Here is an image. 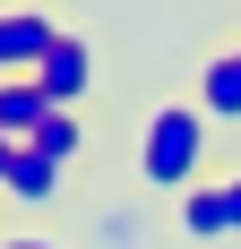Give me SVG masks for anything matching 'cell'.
Masks as SVG:
<instances>
[{
	"instance_id": "cell-1",
	"label": "cell",
	"mask_w": 241,
	"mask_h": 249,
	"mask_svg": "<svg viewBox=\"0 0 241 249\" xmlns=\"http://www.w3.org/2000/svg\"><path fill=\"white\" fill-rule=\"evenodd\" d=\"M207 146H216V121L198 103H155L138 129V180L155 198H190L207 180Z\"/></svg>"
},
{
	"instance_id": "cell-2",
	"label": "cell",
	"mask_w": 241,
	"mask_h": 249,
	"mask_svg": "<svg viewBox=\"0 0 241 249\" xmlns=\"http://www.w3.org/2000/svg\"><path fill=\"white\" fill-rule=\"evenodd\" d=\"M52 43H60V26L43 9H0V77H35Z\"/></svg>"
},
{
	"instance_id": "cell-3",
	"label": "cell",
	"mask_w": 241,
	"mask_h": 249,
	"mask_svg": "<svg viewBox=\"0 0 241 249\" xmlns=\"http://www.w3.org/2000/svg\"><path fill=\"white\" fill-rule=\"evenodd\" d=\"M190 103H198L216 129H241V43H224V52L198 60V95H190Z\"/></svg>"
},
{
	"instance_id": "cell-4",
	"label": "cell",
	"mask_w": 241,
	"mask_h": 249,
	"mask_svg": "<svg viewBox=\"0 0 241 249\" xmlns=\"http://www.w3.org/2000/svg\"><path fill=\"white\" fill-rule=\"evenodd\" d=\"M35 86H43V95L60 103V112H69V103L86 95V86H95V52L78 43V35H60V43L43 52V69H35Z\"/></svg>"
},
{
	"instance_id": "cell-5",
	"label": "cell",
	"mask_w": 241,
	"mask_h": 249,
	"mask_svg": "<svg viewBox=\"0 0 241 249\" xmlns=\"http://www.w3.org/2000/svg\"><path fill=\"white\" fill-rule=\"evenodd\" d=\"M52 112H60V103H52L35 77H0V138H18V146H26V138H35Z\"/></svg>"
},
{
	"instance_id": "cell-6",
	"label": "cell",
	"mask_w": 241,
	"mask_h": 249,
	"mask_svg": "<svg viewBox=\"0 0 241 249\" xmlns=\"http://www.w3.org/2000/svg\"><path fill=\"white\" fill-rule=\"evenodd\" d=\"M181 206V232L190 241H233V206H224V180H198L190 198H172Z\"/></svg>"
},
{
	"instance_id": "cell-7",
	"label": "cell",
	"mask_w": 241,
	"mask_h": 249,
	"mask_svg": "<svg viewBox=\"0 0 241 249\" xmlns=\"http://www.w3.org/2000/svg\"><path fill=\"white\" fill-rule=\"evenodd\" d=\"M60 180H69V172H60L52 155H35V146H18V163H9V180H0V189H9L18 206H52V198H60Z\"/></svg>"
},
{
	"instance_id": "cell-8",
	"label": "cell",
	"mask_w": 241,
	"mask_h": 249,
	"mask_svg": "<svg viewBox=\"0 0 241 249\" xmlns=\"http://www.w3.org/2000/svg\"><path fill=\"white\" fill-rule=\"evenodd\" d=\"M26 146H35V155H52V163L69 172V163H78V146H86V129H78V112H52V121L26 138Z\"/></svg>"
},
{
	"instance_id": "cell-9",
	"label": "cell",
	"mask_w": 241,
	"mask_h": 249,
	"mask_svg": "<svg viewBox=\"0 0 241 249\" xmlns=\"http://www.w3.org/2000/svg\"><path fill=\"white\" fill-rule=\"evenodd\" d=\"M95 241H103V249H138V241H146L138 206H103V215H95Z\"/></svg>"
},
{
	"instance_id": "cell-10",
	"label": "cell",
	"mask_w": 241,
	"mask_h": 249,
	"mask_svg": "<svg viewBox=\"0 0 241 249\" xmlns=\"http://www.w3.org/2000/svg\"><path fill=\"white\" fill-rule=\"evenodd\" d=\"M0 249H60V241H52V232H9Z\"/></svg>"
},
{
	"instance_id": "cell-11",
	"label": "cell",
	"mask_w": 241,
	"mask_h": 249,
	"mask_svg": "<svg viewBox=\"0 0 241 249\" xmlns=\"http://www.w3.org/2000/svg\"><path fill=\"white\" fill-rule=\"evenodd\" d=\"M224 206H233V241H241V172H224Z\"/></svg>"
},
{
	"instance_id": "cell-12",
	"label": "cell",
	"mask_w": 241,
	"mask_h": 249,
	"mask_svg": "<svg viewBox=\"0 0 241 249\" xmlns=\"http://www.w3.org/2000/svg\"><path fill=\"white\" fill-rule=\"evenodd\" d=\"M9 163H18V138H0V180H9Z\"/></svg>"
}]
</instances>
